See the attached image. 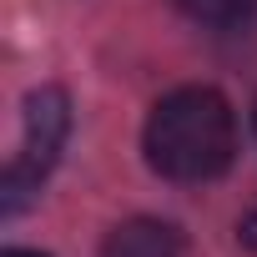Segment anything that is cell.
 <instances>
[{
    "mask_svg": "<svg viewBox=\"0 0 257 257\" xmlns=\"http://www.w3.org/2000/svg\"><path fill=\"white\" fill-rule=\"evenodd\" d=\"M147 167L167 182L202 187L217 182L237 157V116L232 101L212 86H177L167 91L142 132Z\"/></svg>",
    "mask_w": 257,
    "mask_h": 257,
    "instance_id": "1",
    "label": "cell"
},
{
    "mask_svg": "<svg viewBox=\"0 0 257 257\" xmlns=\"http://www.w3.org/2000/svg\"><path fill=\"white\" fill-rule=\"evenodd\" d=\"M66 137H71V96L61 86L31 91L26 126H21V152L11 157L6 177H0V207H6V217H16L41 192V182L51 177V167L66 152Z\"/></svg>",
    "mask_w": 257,
    "mask_h": 257,
    "instance_id": "2",
    "label": "cell"
},
{
    "mask_svg": "<svg viewBox=\"0 0 257 257\" xmlns=\"http://www.w3.org/2000/svg\"><path fill=\"white\" fill-rule=\"evenodd\" d=\"M101 257H187V237L162 217H126L106 232Z\"/></svg>",
    "mask_w": 257,
    "mask_h": 257,
    "instance_id": "3",
    "label": "cell"
},
{
    "mask_svg": "<svg viewBox=\"0 0 257 257\" xmlns=\"http://www.w3.org/2000/svg\"><path fill=\"white\" fill-rule=\"evenodd\" d=\"M177 6L202 26H237L257 11V0H177Z\"/></svg>",
    "mask_w": 257,
    "mask_h": 257,
    "instance_id": "4",
    "label": "cell"
},
{
    "mask_svg": "<svg viewBox=\"0 0 257 257\" xmlns=\"http://www.w3.org/2000/svg\"><path fill=\"white\" fill-rule=\"evenodd\" d=\"M237 242H242L247 252H257V207L242 217V227H237Z\"/></svg>",
    "mask_w": 257,
    "mask_h": 257,
    "instance_id": "5",
    "label": "cell"
},
{
    "mask_svg": "<svg viewBox=\"0 0 257 257\" xmlns=\"http://www.w3.org/2000/svg\"><path fill=\"white\" fill-rule=\"evenodd\" d=\"M0 257H46V252H31V247H6Z\"/></svg>",
    "mask_w": 257,
    "mask_h": 257,
    "instance_id": "6",
    "label": "cell"
},
{
    "mask_svg": "<svg viewBox=\"0 0 257 257\" xmlns=\"http://www.w3.org/2000/svg\"><path fill=\"white\" fill-rule=\"evenodd\" d=\"M252 121H257V106H252Z\"/></svg>",
    "mask_w": 257,
    "mask_h": 257,
    "instance_id": "7",
    "label": "cell"
}]
</instances>
